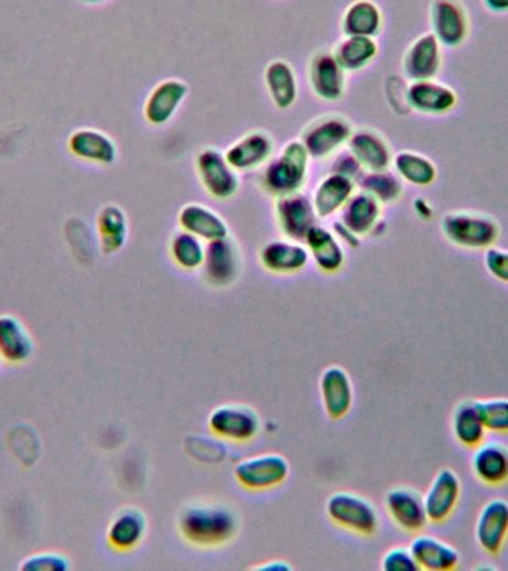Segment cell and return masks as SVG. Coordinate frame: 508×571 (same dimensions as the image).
<instances>
[{
    "mask_svg": "<svg viewBox=\"0 0 508 571\" xmlns=\"http://www.w3.org/2000/svg\"><path fill=\"white\" fill-rule=\"evenodd\" d=\"M417 202L420 203L422 206V208L415 206L418 216L425 217V219H430V217L433 216V212H431L429 203L422 202V200H417Z\"/></svg>",
    "mask_w": 508,
    "mask_h": 571,
    "instance_id": "48",
    "label": "cell"
},
{
    "mask_svg": "<svg viewBox=\"0 0 508 571\" xmlns=\"http://www.w3.org/2000/svg\"><path fill=\"white\" fill-rule=\"evenodd\" d=\"M406 100L417 112L440 117L452 112L458 105V94L450 85L434 79L412 80Z\"/></svg>",
    "mask_w": 508,
    "mask_h": 571,
    "instance_id": "15",
    "label": "cell"
},
{
    "mask_svg": "<svg viewBox=\"0 0 508 571\" xmlns=\"http://www.w3.org/2000/svg\"><path fill=\"white\" fill-rule=\"evenodd\" d=\"M67 149L76 160L98 168H109L118 160L115 140L96 129L75 130L67 139Z\"/></svg>",
    "mask_w": 508,
    "mask_h": 571,
    "instance_id": "16",
    "label": "cell"
},
{
    "mask_svg": "<svg viewBox=\"0 0 508 571\" xmlns=\"http://www.w3.org/2000/svg\"><path fill=\"white\" fill-rule=\"evenodd\" d=\"M356 191V183L353 179L331 173L324 177L318 186L315 187L313 204L318 217H331L335 213L343 211L348 200Z\"/></svg>",
    "mask_w": 508,
    "mask_h": 571,
    "instance_id": "31",
    "label": "cell"
},
{
    "mask_svg": "<svg viewBox=\"0 0 508 571\" xmlns=\"http://www.w3.org/2000/svg\"><path fill=\"white\" fill-rule=\"evenodd\" d=\"M179 225L182 231L190 233L204 243L229 237L228 224L224 217L199 203H190L182 208L179 213Z\"/></svg>",
    "mask_w": 508,
    "mask_h": 571,
    "instance_id": "26",
    "label": "cell"
},
{
    "mask_svg": "<svg viewBox=\"0 0 508 571\" xmlns=\"http://www.w3.org/2000/svg\"><path fill=\"white\" fill-rule=\"evenodd\" d=\"M253 570L259 571H292L293 567L289 564L288 561L284 560H271L268 562H263V564H259L253 567Z\"/></svg>",
    "mask_w": 508,
    "mask_h": 571,
    "instance_id": "46",
    "label": "cell"
},
{
    "mask_svg": "<svg viewBox=\"0 0 508 571\" xmlns=\"http://www.w3.org/2000/svg\"><path fill=\"white\" fill-rule=\"evenodd\" d=\"M303 243L310 251V257L314 259L315 267L323 274L332 276L343 270L347 258H345L343 245L331 229L315 225L306 234Z\"/></svg>",
    "mask_w": 508,
    "mask_h": 571,
    "instance_id": "28",
    "label": "cell"
},
{
    "mask_svg": "<svg viewBox=\"0 0 508 571\" xmlns=\"http://www.w3.org/2000/svg\"><path fill=\"white\" fill-rule=\"evenodd\" d=\"M392 165L401 181L413 186L425 187L437 181V168L422 153L403 151L392 158Z\"/></svg>",
    "mask_w": 508,
    "mask_h": 571,
    "instance_id": "37",
    "label": "cell"
},
{
    "mask_svg": "<svg viewBox=\"0 0 508 571\" xmlns=\"http://www.w3.org/2000/svg\"><path fill=\"white\" fill-rule=\"evenodd\" d=\"M317 217L314 204L306 195L296 193L277 198V224L289 240H305L306 234L317 225Z\"/></svg>",
    "mask_w": 508,
    "mask_h": 571,
    "instance_id": "12",
    "label": "cell"
},
{
    "mask_svg": "<svg viewBox=\"0 0 508 571\" xmlns=\"http://www.w3.org/2000/svg\"><path fill=\"white\" fill-rule=\"evenodd\" d=\"M310 153L301 140L289 142L279 157L269 161L260 176L264 193L274 197L301 193L309 177Z\"/></svg>",
    "mask_w": 508,
    "mask_h": 571,
    "instance_id": "2",
    "label": "cell"
},
{
    "mask_svg": "<svg viewBox=\"0 0 508 571\" xmlns=\"http://www.w3.org/2000/svg\"><path fill=\"white\" fill-rule=\"evenodd\" d=\"M21 570L25 571H67L72 569L71 558L60 552H40L25 558L21 562Z\"/></svg>",
    "mask_w": 508,
    "mask_h": 571,
    "instance_id": "41",
    "label": "cell"
},
{
    "mask_svg": "<svg viewBox=\"0 0 508 571\" xmlns=\"http://www.w3.org/2000/svg\"><path fill=\"white\" fill-rule=\"evenodd\" d=\"M208 429L221 441L247 443L258 438L262 423L253 408L245 403H224L208 416Z\"/></svg>",
    "mask_w": 508,
    "mask_h": 571,
    "instance_id": "6",
    "label": "cell"
},
{
    "mask_svg": "<svg viewBox=\"0 0 508 571\" xmlns=\"http://www.w3.org/2000/svg\"><path fill=\"white\" fill-rule=\"evenodd\" d=\"M431 33L440 45L458 49L467 41L469 19L460 0H433L430 8Z\"/></svg>",
    "mask_w": 508,
    "mask_h": 571,
    "instance_id": "9",
    "label": "cell"
},
{
    "mask_svg": "<svg viewBox=\"0 0 508 571\" xmlns=\"http://www.w3.org/2000/svg\"><path fill=\"white\" fill-rule=\"evenodd\" d=\"M485 428L490 433H508V399L490 398L476 400Z\"/></svg>",
    "mask_w": 508,
    "mask_h": 571,
    "instance_id": "40",
    "label": "cell"
},
{
    "mask_svg": "<svg viewBox=\"0 0 508 571\" xmlns=\"http://www.w3.org/2000/svg\"><path fill=\"white\" fill-rule=\"evenodd\" d=\"M310 251L301 241L272 240L259 251L260 266L275 276H294L305 270Z\"/></svg>",
    "mask_w": 508,
    "mask_h": 571,
    "instance_id": "17",
    "label": "cell"
},
{
    "mask_svg": "<svg viewBox=\"0 0 508 571\" xmlns=\"http://www.w3.org/2000/svg\"><path fill=\"white\" fill-rule=\"evenodd\" d=\"M451 428L456 442L465 449L472 450L486 441V433H488L479 409H477L476 400H464L456 405L451 417Z\"/></svg>",
    "mask_w": 508,
    "mask_h": 571,
    "instance_id": "33",
    "label": "cell"
},
{
    "mask_svg": "<svg viewBox=\"0 0 508 571\" xmlns=\"http://www.w3.org/2000/svg\"><path fill=\"white\" fill-rule=\"evenodd\" d=\"M442 45L433 33H424L406 51L403 71L411 80L434 79L442 69Z\"/></svg>",
    "mask_w": 508,
    "mask_h": 571,
    "instance_id": "22",
    "label": "cell"
},
{
    "mask_svg": "<svg viewBox=\"0 0 508 571\" xmlns=\"http://www.w3.org/2000/svg\"><path fill=\"white\" fill-rule=\"evenodd\" d=\"M383 17L381 8L371 0H356L344 12L341 29L345 36L377 37L381 33Z\"/></svg>",
    "mask_w": 508,
    "mask_h": 571,
    "instance_id": "34",
    "label": "cell"
},
{
    "mask_svg": "<svg viewBox=\"0 0 508 571\" xmlns=\"http://www.w3.org/2000/svg\"><path fill=\"white\" fill-rule=\"evenodd\" d=\"M148 527V518L143 510L139 507H123L110 519L106 539L114 551H134L147 537Z\"/></svg>",
    "mask_w": 508,
    "mask_h": 571,
    "instance_id": "20",
    "label": "cell"
},
{
    "mask_svg": "<svg viewBox=\"0 0 508 571\" xmlns=\"http://www.w3.org/2000/svg\"><path fill=\"white\" fill-rule=\"evenodd\" d=\"M177 526L187 543L198 548H217L237 536L240 518L225 503L192 502L183 507Z\"/></svg>",
    "mask_w": 508,
    "mask_h": 571,
    "instance_id": "1",
    "label": "cell"
},
{
    "mask_svg": "<svg viewBox=\"0 0 508 571\" xmlns=\"http://www.w3.org/2000/svg\"><path fill=\"white\" fill-rule=\"evenodd\" d=\"M442 233L447 241L461 249L488 250L498 241L501 228L486 213L458 211L443 217Z\"/></svg>",
    "mask_w": 508,
    "mask_h": 571,
    "instance_id": "3",
    "label": "cell"
},
{
    "mask_svg": "<svg viewBox=\"0 0 508 571\" xmlns=\"http://www.w3.org/2000/svg\"><path fill=\"white\" fill-rule=\"evenodd\" d=\"M35 353V341L24 323L12 314L0 315V355L8 364L20 365Z\"/></svg>",
    "mask_w": 508,
    "mask_h": 571,
    "instance_id": "29",
    "label": "cell"
},
{
    "mask_svg": "<svg viewBox=\"0 0 508 571\" xmlns=\"http://www.w3.org/2000/svg\"><path fill=\"white\" fill-rule=\"evenodd\" d=\"M381 569L386 571H417L420 570L411 548L394 547L383 553Z\"/></svg>",
    "mask_w": 508,
    "mask_h": 571,
    "instance_id": "42",
    "label": "cell"
},
{
    "mask_svg": "<svg viewBox=\"0 0 508 571\" xmlns=\"http://www.w3.org/2000/svg\"><path fill=\"white\" fill-rule=\"evenodd\" d=\"M474 536L482 551L488 556H498L508 539V502L504 498H490L482 506L474 524Z\"/></svg>",
    "mask_w": 508,
    "mask_h": 571,
    "instance_id": "11",
    "label": "cell"
},
{
    "mask_svg": "<svg viewBox=\"0 0 508 571\" xmlns=\"http://www.w3.org/2000/svg\"><path fill=\"white\" fill-rule=\"evenodd\" d=\"M309 78L311 89L318 99L337 101L343 99L347 79L344 67L337 63L333 53L322 51L311 58Z\"/></svg>",
    "mask_w": 508,
    "mask_h": 571,
    "instance_id": "19",
    "label": "cell"
},
{
    "mask_svg": "<svg viewBox=\"0 0 508 571\" xmlns=\"http://www.w3.org/2000/svg\"><path fill=\"white\" fill-rule=\"evenodd\" d=\"M474 476L482 484L498 487L508 481V446L484 441L474 449L472 457Z\"/></svg>",
    "mask_w": 508,
    "mask_h": 571,
    "instance_id": "25",
    "label": "cell"
},
{
    "mask_svg": "<svg viewBox=\"0 0 508 571\" xmlns=\"http://www.w3.org/2000/svg\"><path fill=\"white\" fill-rule=\"evenodd\" d=\"M320 396L324 411L332 420H343L354 403L352 377L343 366H328L320 378Z\"/></svg>",
    "mask_w": 508,
    "mask_h": 571,
    "instance_id": "18",
    "label": "cell"
},
{
    "mask_svg": "<svg viewBox=\"0 0 508 571\" xmlns=\"http://www.w3.org/2000/svg\"><path fill=\"white\" fill-rule=\"evenodd\" d=\"M361 191L377 198L381 204H394L403 195V183L397 174L382 170V172H367L361 176Z\"/></svg>",
    "mask_w": 508,
    "mask_h": 571,
    "instance_id": "39",
    "label": "cell"
},
{
    "mask_svg": "<svg viewBox=\"0 0 508 571\" xmlns=\"http://www.w3.org/2000/svg\"><path fill=\"white\" fill-rule=\"evenodd\" d=\"M272 153H274V139L267 131L256 130L238 139L233 147L228 148L225 157L230 168L237 172H251L267 164Z\"/></svg>",
    "mask_w": 508,
    "mask_h": 571,
    "instance_id": "21",
    "label": "cell"
},
{
    "mask_svg": "<svg viewBox=\"0 0 508 571\" xmlns=\"http://www.w3.org/2000/svg\"><path fill=\"white\" fill-rule=\"evenodd\" d=\"M333 233H335L341 245L344 243V245L352 247V249H357V247L360 246V237H358L356 233L352 231V229L341 220L333 225Z\"/></svg>",
    "mask_w": 508,
    "mask_h": 571,
    "instance_id": "45",
    "label": "cell"
},
{
    "mask_svg": "<svg viewBox=\"0 0 508 571\" xmlns=\"http://www.w3.org/2000/svg\"><path fill=\"white\" fill-rule=\"evenodd\" d=\"M379 53L375 37L347 36L337 44L333 55L345 72H358L369 66Z\"/></svg>",
    "mask_w": 508,
    "mask_h": 571,
    "instance_id": "36",
    "label": "cell"
},
{
    "mask_svg": "<svg viewBox=\"0 0 508 571\" xmlns=\"http://www.w3.org/2000/svg\"><path fill=\"white\" fill-rule=\"evenodd\" d=\"M203 268L204 279L208 284L213 288H228L241 274L240 249L229 237L207 243Z\"/></svg>",
    "mask_w": 508,
    "mask_h": 571,
    "instance_id": "10",
    "label": "cell"
},
{
    "mask_svg": "<svg viewBox=\"0 0 508 571\" xmlns=\"http://www.w3.org/2000/svg\"><path fill=\"white\" fill-rule=\"evenodd\" d=\"M485 267L489 274L508 284V250L502 247L493 246L486 250Z\"/></svg>",
    "mask_w": 508,
    "mask_h": 571,
    "instance_id": "43",
    "label": "cell"
},
{
    "mask_svg": "<svg viewBox=\"0 0 508 571\" xmlns=\"http://www.w3.org/2000/svg\"><path fill=\"white\" fill-rule=\"evenodd\" d=\"M332 173L341 174V176L356 181L357 177L361 176L363 168L352 152L341 153V155L336 157V160L333 161Z\"/></svg>",
    "mask_w": 508,
    "mask_h": 571,
    "instance_id": "44",
    "label": "cell"
},
{
    "mask_svg": "<svg viewBox=\"0 0 508 571\" xmlns=\"http://www.w3.org/2000/svg\"><path fill=\"white\" fill-rule=\"evenodd\" d=\"M349 152L357 158L363 170L382 172L392 164V152L386 138L378 131L363 129L353 131L348 140Z\"/></svg>",
    "mask_w": 508,
    "mask_h": 571,
    "instance_id": "24",
    "label": "cell"
},
{
    "mask_svg": "<svg viewBox=\"0 0 508 571\" xmlns=\"http://www.w3.org/2000/svg\"><path fill=\"white\" fill-rule=\"evenodd\" d=\"M195 170L201 185L212 198L226 202L240 190L237 170L230 168L225 153L217 151V149H203L196 155Z\"/></svg>",
    "mask_w": 508,
    "mask_h": 571,
    "instance_id": "7",
    "label": "cell"
},
{
    "mask_svg": "<svg viewBox=\"0 0 508 571\" xmlns=\"http://www.w3.org/2000/svg\"><path fill=\"white\" fill-rule=\"evenodd\" d=\"M170 257L174 266L183 271H196L203 268L206 258V245L201 238L186 231L174 234L170 241Z\"/></svg>",
    "mask_w": 508,
    "mask_h": 571,
    "instance_id": "38",
    "label": "cell"
},
{
    "mask_svg": "<svg viewBox=\"0 0 508 571\" xmlns=\"http://www.w3.org/2000/svg\"><path fill=\"white\" fill-rule=\"evenodd\" d=\"M353 126L341 115H326L314 119L302 131L301 142L314 160H326L335 155L353 134Z\"/></svg>",
    "mask_w": 508,
    "mask_h": 571,
    "instance_id": "8",
    "label": "cell"
},
{
    "mask_svg": "<svg viewBox=\"0 0 508 571\" xmlns=\"http://www.w3.org/2000/svg\"><path fill=\"white\" fill-rule=\"evenodd\" d=\"M326 515L333 526L354 535L370 537L377 535L379 514L369 498L353 492L333 493L326 502Z\"/></svg>",
    "mask_w": 508,
    "mask_h": 571,
    "instance_id": "4",
    "label": "cell"
},
{
    "mask_svg": "<svg viewBox=\"0 0 508 571\" xmlns=\"http://www.w3.org/2000/svg\"><path fill=\"white\" fill-rule=\"evenodd\" d=\"M186 96L187 85L183 80H162L149 93L148 99L144 101V119L151 126H164L172 121Z\"/></svg>",
    "mask_w": 508,
    "mask_h": 571,
    "instance_id": "23",
    "label": "cell"
},
{
    "mask_svg": "<svg viewBox=\"0 0 508 571\" xmlns=\"http://www.w3.org/2000/svg\"><path fill=\"white\" fill-rule=\"evenodd\" d=\"M381 203L377 198L371 197L365 191H360V193H354L341 211L343 212L341 222L347 225L358 237L369 236V234H374L375 228L381 222Z\"/></svg>",
    "mask_w": 508,
    "mask_h": 571,
    "instance_id": "30",
    "label": "cell"
},
{
    "mask_svg": "<svg viewBox=\"0 0 508 571\" xmlns=\"http://www.w3.org/2000/svg\"><path fill=\"white\" fill-rule=\"evenodd\" d=\"M3 362H6V360H3L2 355H0V368H2V364H3Z\"/></svg>",
    "mask_w": 508,
    "mask_h": 571,
    "instance_id": "50",
    "label": "cell"
},
{
    "mask_svg": "<svg viewBox=\"0 0 508 571\" xmlns=\"http://www.w3.org/2000/svg\"><path fill=\"white\" fill-rule=\"evenodd\" d=\"M484 3L489 11L497 12V14L508 12V0H484Z\"/></svg>",
    "mask_w": 508,
    "mask_h": 571,
    "instance_id": "47",
    "label": "cell"
},
{
    "mask_svg": "<svg viewBox=\"0 0 508 571\" xmlns=\"http://www.w3.org/2000/svg\"><path fill=\"white\" fill-rule=\"evenodd\" d=\"M96 227L98 241L105 255L118 254L126 246L128 220L126 212L115 204H108L98 212Z\"/></svg>",
    "mask_w": 508,
    "mask_h": 571,
    "instance_id": "35",
    "label": "cell"
},
{
    "mask_svg": "<svg viewBox=\"0 0 508 571\" xmlns=\"http://www.w3.org/2000/svg\"><path fill=\"white\" fill-rule=\"evenodd\" d=\"M409 548L420 570L452 571L460 565V552L439 537L418 535Z\"/></svg>",
    "mask_w": 508,
    "mask_h": 571,
    "instance_id": "27",
    "label": "cell"
},
{
    "mask_svg": "<svg viewBox=\"0 0 508 571\" xmlns=\"http://www.w3.org/2000/svg\"><path fill=\"white\" fill-rule=\"evenodd\" d=\"M290 464L284 455L264 453L247 457L235 464L234 476L247 492H269L289 478Z\"/></svg>",
    "mask_w": 508,
    "mask_h": 571,
    "instance_id": "5",
    "label": "cell"
},
{
    "mask_svg": "<svg viewBox=\"0 0 508 571\" xmlns=\"http://www.w3.org/2000/svg\"><path fill=\"white\" fill-rule=\"evenodd\" d=\"M264 85L277 109L292 108L298 99L299 87L292 65L284 60H274L264 69Z\"/></svg>",
    "mask_w": 508,
    "mask_h": 571,
    "instance_id": "32",
    "label": "cell"
},
{
    "mask_svg": "<svg viewBox=\"0 0 508 571\" xmlns=\"http://www.w3.org/2000/svg\"><path fill=\"white\" fill-rule=\"evenodd\" d=\"M460 476L452 468H442L424 494L426 517L431 524H443L454 515L461 498Z\"/></svg>",
    "mask_w": 508,
    "mask_h": 571,
    "instance_id": "14",
    "label": "cell"
},
{
    "mask_svg": "<svg viewBox=\"0 0 508 571\" xmlns=\"http://www.w3.org/2000/svg\"><path fill=\"white\" fill-rule=\"evenodd\" d=\"M386 509L388 517L392 519L400 530L406 532H421L429 524L426 517L424 496L412 487H392L386 496Z\"/></svg>",
    "mask_w": 508,
    "mask_h": 571,
    "instance_id": "13",
    "label": "cell"
},
{
    "mask_svg": "<svg viewBox=\"0 0 508 571\" xmlns=\"http://www.w3.org/2000/svg\"><path fill=\"white\" fill-rule=\"evenodd\" d=\"M83 3H88V6H98V3L108 2V0H80Z\"/></svg>",
    "mask_w": 508,
    "mask_h": 571,
    "instance_id": "49",
    "label": "cell"
}]
</instances>
